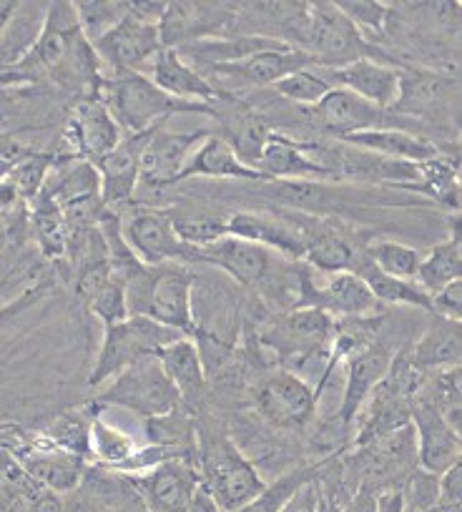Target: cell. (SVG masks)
I'll return each mask as SVG.
<instances>
[{"label": "cell", "mask_w": 462, "mask_h": 512, "mask_svg": "<svg viewBox=\"0 0 462 512\" xmlns=\"http://www.w3.org/2000/svg\"><path fill=\"white\" fill-rule=\"evenodd\" d=\"M98 96L119 121L126 136L144 134L149 128L169 123L176 113H206L216 118V103L181 101L161 91L144 73H106Z\"/></svg>", "instance_id": "1"}, {"label": "cell", "mask_w": 462, "mask_h": 512, "mask_svg": "<svg viewBox=\"0 0 462 512\" xmlns=\"http://www.w3.org/2000/svg\"><path fill=\"white\" fill-rule=\"evenodd\" d=\"M342 470L344 487L355 492L367 490L382 495L390 490H402L410 475L420 470V442L415 425H405L370 445L352 447L344 455Z\"/></svg>", "instance_id": "2"}, {"label": "cell", "mask_w": 462, "mask_h": 512, "mask_svg": "<svg viewBox=\"0 0 462 512\" xmlns=\"http://www.w3.org/2000/svg\"><path fill=\"white\" fill-rule=\"evenodd\" d=\"M199 440V470L221 510L239 512L267 490L257 467L226 437V432L204 430Z\"/></svg>", "instance_id": "3"}, {"label": "cell", "mask_w": 462, "mask_h": 512, "mask_svg": "<svg viewBox=\"0 0 462 512\" xmlns=\"http://www.w3.org/2000/svg\"><path fill=\"white\" fill-rule=\"evenodd\" d=\"M299 48L312 53L317 66L324 68H344L355 61H362V58L395 63L339 11L337 3H329V0L309 3L307 23H304V36Z\"/></svg>", "instance_id": "4"}, {"label": "cell", "mask_w": 462, "mask_h": 512, "mask_svg": "<svg viewBox=\"0 0 462 512\" xmlns=\"http://www.w3.org/2000/svg\"><path fill=\"white\" fill-rule=\"evenodd\" d=\"M83 41H86V33L78 21L76 3H51L41 38L21 61L13 66H3V83L6 88H11L16 83L41 81L46 76L58 81L66 63L71 61Z\"/></svg>", "instance_id": "5"}, {"label": "cell", "mask_w": 462, "mask_h": 512, "mask_svg": "<svg viewBox=\"0 0 462 512\" xmlns=\"http://www.w3.org/2000/svg\"><path fill=\"white\" fill-rule=\"evenodd\" d=\"M181 337H186V334L164 327V324L146 317V314H136V317H129L126 322L106 327L103 344L96 354L88 384L98 387L103 382H113L129 367L149 357H156L161 349L169 347L171 342Z\"/></svg>", "instance_id": "6"}, {"label": "cell", "mask_w": 462, "mask_h": 512, "mask_svg": "<svg viewBox=\"0 0 462 512\" xmlns=\"http://www.w3.org/2000/svg\"><path fill=\"white\" fill-rule=\"evenodd\" d=\"M184 405V397L166 374L159 354L126 369L124 374L108 382L96 400V407H124L144 420L174 415Z\"/></svg>", "instance_id": "7"}, {"label": "cell", "mask_w": 462, "mask_h": 512, "mask_svg": "<svg viewBox=\"0 0 462 512\" xmlns=\"http://www.w3.org/2000/svg\"><path fill=\"white\" fill-rule=\"evenodd\" d=\"M319 392L297 372H277L254 387V410L274 430L299 432L314 420Z\"/></svg>", "instance_id": "8"}, {"label": "cell", "mask_w": 462, "mask_h": 512, "mask_svg": "<svg viewBox=\"0 0 462 512\" xmlns=\"http://www.w3.org/2000/svg\"><path fill=\"white\" fill-rule=\"evenodd\" d=\"M309 116L322 131L347 139V136L365 134V131H382V128H405L412 118L400 111H387L365 101L350 88H334L332 93L322 98L314 108H309ZM410 131V128H405Z\"/></svg>", "instance_id": "9"}, {"label": "cell", "mask_w": 462, "mask_h": 512, "mask_svg": "<svg viewBox=\"0 0 462 512\" xmlns=\"http://www.w3.org/2000/svg\"><path fill=\"white\" fill-rule=\"evenodd\" d=\"M124 239L146 267L164 264H199V249L179 236L169 211L141 209L124 224Z\"/></svg>", "instance_id": "10"}, {"label": "cell", "mask_w": 462, "mask_h": 512, "mask_svg": "<svg viewBox=\"0 0 462 512\" xmlns=\"http://www.w3.org/2000/svg\"><path fill=\"white\" fill-rule=\"evenodd\" d=\"M108 73H151L156 58L164 51L161 26L146 23L131 13L124 23L93 43Z\"/></svg>", "instance_id": "11"}, {"label": "cell", "mask_w": 462, "mask_h": 512, "mask_svg": "<svg viewBox=\"0 0 462 512\" xmlns=\"http://www.w3.org/2000/svg\"><path fill=\"white\" fill-rule=\"evenodd\" d=\"M397 354L392 352L390 344L375 342L370 347L360 349L347 359V379H344V395L339 402V410L334 412V425L339 435L350 432L360 420L362 410L370 402L372 392L380 387L382 379L390 372Z\"/></svg>", "instance_id": "12"}, {"label": "cell", "mask_w": 462, "mask_h": 512, "mask_svg": "<svg viewBox=\"0 0 462 512\" xmlns=\"http://www.w3.org/2000/svg\"><path fill=\"white\" fill-rule=\"evenodd\" d=\"M63 136L71 144L73 159L88 161L96 169L126 139L124 128L113 118V113L108 111V106L98 93L96 96H83V101H78L71 118H68V128Z\"/></svg>", "instance_id": "13"}, {"label": "cell", "mask_w": 462, "mask_h": 512, "mask_svg": "<svg viewBox=\"0 0 462 512\" xmlns=\"http://www.w3.org/2000/svg\"><path fill=\"white\" fill-rule=\"evenodd\" d=\"M244 6L234 3H169V13L161 21L166 48H184L206 38H226L234 33V23Z\"/></svg>", "instance_id": "14"}, {"label": "cell", "mask_w": 462, "mask_h": 512, "mask_svg": "<svg viewBox=\"0 0 462 512\" xmlns=\"http://www.w3.org/2000/svg\"><path fill=\"white\" fill-rule=\"evenodd\" d=\"M377 297L370 284L355 272H342L327 277V282L317 284L309 269L302 277V304L299 309H322L334 319L370 317L377 309Z\"/></svg>", "instance_id": "15"}, {"label": "cell", "mask_w": 462, "mask_h": 512, "mask_svg": "<svg viewBox=\"0 0 462 512\" xmlns=\"http://www.w3.org/2000/svg\"><path fill=\"white\" fill-rule=\"evenodd\" d=\"M129 482L154 512H186L204 475L189 460H166L146 472H131Z\"/></svg>", "instance_id": "16"}, {"label": "cell", "mask_w": 462, "mask_h": 512, "mask_svg": "<svg viewBox=\"0 0 462 512\" xmlns=\"http://www.w3.org/2000/svg\"><path fill=\"white\" fill-rule=\"evenodd\" d=\"M412 425H415L417 442H420V467L435 472V475H445L462 455V437L447 422L445 412L432 400L425 384L415 395Z\"/></svg>", "instance_id": "17"}, {"label": "cell", "mask_w": 462, "mask_h": 512, "mask_svg": "<svg viewBox=\"0 0 462 512\" xmlns=\"http://www.w3.org/2000/svg\"><path fill=\"white\" fill-rule=\"evenodd\" d=\"M277 256L267 246L226 234L224 239L199 249V264L219 269L242 289H262L274 272Z\"/></svg>", "instance_id": "18"}, {"label": "cell", "mask_w": 462, "mask_h": 512, "mask_svg": "<svg viewBox=\"0 0 462 512\" xmlns=\"http://www.w3.org/2000/svg\"><path fill=\"white\" fill-rule=\"evenodd\" d=\"M196 274L186 264H164L156 267L154 289H151L146 317L156 319L164 327L181 334H196L194 314Z\"/></svg>", "instance_id": "19"}, {"label": "cell", "mask_w": 462, "mask_h": 512, "mask_svg": "<svg viewBox=\"0 0 462 512\" xmlns=\"http://www.w3.org/2000/svg\"><path fill=\"white\" fill-rule=\"evenodd\" d=\"M206 128H191V131H169L161 126L149 141L141 166V186L146 189H166L179 181V174L194 151L209 139Z\"/></svg>", "instance_id": "20"}, {"label": "cell", "mask_w": 462, "mask_h": 512, "mask_svg": "<svg viewBox=\"0 0 462 512\" xmlns=\"http://www.w3.org/2000/svg\"><path fill=\"white\" fill-rule=\"evenodd\" d=\"M229 234L267 246L274 254L292 259V262L307 256V236L289 209H279L277 214L237 211L229 216Z\"/></svg>", "instance_id": "21"}, {"label": "cell", "mask_w": 462, "mask_h": 512, "mask_svg": "<svg viewBox=\"0 0 462 512\" xmlns=\"http://www.w3.org/2000/svg\"><path fill=\"white\" fill-rule=\"evenodd\" d=\"M161 126H166V123H161ZM161 126L149 128L144 134L126 136V139L98 164L103 184L101 196L108 211L134 201L136 191L141 189V166H144L146 146H149V141L154 139V134Z\"/></svg>", "instance_id": "22"}, {"label": "cell", "mask_w": 462, "mask_h": 512, "mask_svg": "<svg viewBox=\"0 0 462 512\" xmlns=\"http://www.w3.org/2000/svg\"><path fill=\"white\" fill-rule=\"evenodd\" d=\"M18 457L23 470L28 472L33 482L41 490L48 492H71L76 490L81 482L83 470H86V457L73 455V452L61 450L53 442L36 440L33 445L21 447V450L11 452Z\"/></svg>", "instance_id": "23"}, {"label": "cell", "mask_w": 462, "mask_h": 512, "mask_svg": "<svg viewBox=\"0 0 462 512\" xmlns=\"http://www.w3.org/2000/svg\"><path fill=\"white\" fill-rule=\"evenodd\" d=\"M317 66V61L312 58V53H307L304 48L292 46L282 48V51H264L257 53L252 58H244L237 63H224V66L209 68V73L221 78H229V81L247 83V86H277L279 81L289 78L292 73L304 71V68Z\"/></svg>", "instance_id": "24"}, {"label": "cell", "mask_w": 462, "mask_h": 512, "mask_svg": "<svg viewBox=\"0 0 462 512\" xmlns=\"http://www.w3.org/2000/svg\"><path fill=\"white\" fill-rule=\"evenodd\" d=\"M402 78H405L402 68L392 66V63L372 61V58H362L350 66L337 68L339 86L350 88L365 101L387 108V111H395L397 103H400Z\"/></svg>", "instance_id": "25"}, {"label": "cell", "mask_w": 462, "mask_h": 512, "mask_svg": "<svg viewBox=\"0 0 462 512\" xmlns=\"http://www.w3.org/2000/svg\"><path fill=\"white\" fill-rule=\"evenodd\" d=\"M292 48L289 43L277 41V38L262 36V33H231L226 38H206V41L189 43L184 48H176L186 61L196 63L201 68L224 66V63H237L244 58H252L264 51H282Z\"/></svg>", "instance_id": "26"}, {"label": "cell", "mask_w": 462, "mask_h": 512, "mask_svg": "<svg viewBox=\"0 0 462 512\" xmlns=\"http://www.w3.org/2000/svg\"><path fill=\"white\" fill-rule=\"evenodd\" d=\"M151 81L166 91L169 96L181 98V101L194 103H216L224 93L216 91L214 83L204 78V73L196 71L176 48H164L151 68Z\"/></svg>", "instance_id": "27"}, {"label": "cell", "mask_w": 462, "mask_h": 512, "mask_svg": "<svg viewBox=\"0 0 462 512\" xmlns=\"http://www.w3.org/2000/svg\"><path fill=\"white\" fill-rule=\"evenodd\" d=\"M410 357L420 372H445L462 364V322L435 312L430 327L410 347Z\"/></svg>", "instance_id": "28"}, {"label": "cell", "mask_w": 462, "mask_h": 512, "mask_svg": "<svg viewBox=\"0 0 462 512\" xmlns=\"http://www.w3.org/2000/svg\"><path fill=\"white\" fill-rule=\"evenodd\" d=\"M186 179H239L264 181V184H267L262 171L244 164V161L239 159L237 151H234V146L219 134H211L209 139L194 151L189 164H186L184 171L179 174V181ZM179 181H176V184H179Z\"/></svg>", "instance_id": "29"}, {"label": "cell", "mask_w": 462, "mask_h": 512, "mask_svg": "<svg viewBox=\"0 0 462 512\" xmlns=\"http://www.w3.org/2000/svg\"><path fill=\"white\" fill-rule=\"evenodd\" d=\"M257 169L267 181H324L329 184V174L307 154L304 141L282 134H272Z\"/></svg>", "instance_id": "30"}, {"label": "cell", "mask_w": 462, "mask_h": 512, "mask_svg": "<svg viewBox=\"0 0 462 512\" xmlns=\"http://www.w3.org/2000/svg\"><path fill=\"white\" fill-rule=\"evenodd\" d=\"M347 144L357 146V149L372 151L385 159L395 161H410V164H427L432 159H440V149L432 144L425 136L415 134V131H405V128H382V131H365V134L347 136Z\"/></svg>", "instance_id": "31"}, {"label": "cell", "mask_w": 462, "mask_h": 512, "mask_svg": "<svg viewBox=\"0 0 462 512\" xmlns=\"http://www.w3.org/2000/svg\"><path fill=\"white\" fill-rule=\"evenodd\" d=\"M159 359L171 382L176 384V390L184 397V405L199 400L206 387V374H209L199 344L191 337H181L171 342L169 347L161 349Z\"/></svg>", "instance_id": "32"}, {"label": "cell", "mask_w": 462, "mask_h": 512, "mask_svg": "<svg viewBox=\"0 0 462 512\" xmlns=\"http://www.w3.org/2000/svg\"><path fill=\"white\" fill-rule=\"evenodd\" d=\"M452 98V83L432 71H405L402 78V96L395 111L405 116H435L447 108Z\"/></svg>", "instance_id": "33"}, {"label": "cell", "mask_w": 462, "mask_h": 512, "mask_svg": "<svg viewBox=\"0 0 462 512\" xmlns=\"http://www.w3.org/2000/svg\"><path fill=\"white\" fill-rule=\"evenodd\" d=\"M362 279L370 284L372 294L377 297V302L382 304H400V307H415L422 312H435V297L422 287L420 282H410V279H397L390 274L380 272V269L372 264L370 254H367L365 264L360 267Z\"/></svg>", "instance_id": "34"}, {"label": "cell", "mask_w": 462, "mask_h": 512, "mask_svg": "<svg viewBox=\"0 0 462 512\" xmlns=\"http://www.w3.org/2000/svg\"><path fill=\"white\" fill-rule=\"evenodd\" d=\"M327 462H329V457L322 462H312V465H302V467H294V470L284 472V475H279L277 480L269 482L267 490H264L257 500H252L247 507H242L239 512H282L284 507L292 502V497L297 495V492L302 490L307 482L322 477V472L327 470Z\"/></svg>", "instance_id": "35"}, {"label": "cell", "mask_w": 462, "mask_h": 512, "mask_svg": "<svg viewBox=\"0 0 462 512\" xmlns=\"http://www.w3.org/2000/svg\"><path fill=\"white\" fill-rule=\"evenodd\" d=\"M334 88H339L337 68L312 66L304 68V71L292 73V76L284 78V81H279L277 86H274V91L282 98H287V101L314 108L327 93H332Z\"/></svg>", "instance_id": "36"}, {"label": "cell", "mask_w": 462, "mask_h": 512, "mask_svg": "<svg viewBox=\"0 0 462 512\" xmlns=\"http://www.w3.org/2000/svg\"><path fill=\"white\" fill-rule=\"evenodd\" d=\"M460 279H462V254L455 246V241L447 239L432 246V249L425 254V262H422L417 282H420L432 297H437V294H442L447 287L460 282Z\"/></svg>", "instance_id": "37"}, {"label": "cell", "mask_w": 462, "mask_h": 512, "mask_svg": "<svg viewBox=\"0 0 462 512\" xmlns=\"http://www.w3.org/2000/svg\"><path fill=\"white\" fill-rule=\"evenodd\" d=\"M367 254L380 272L397 279H410V282H417L422 262H425L422 251L395 239H372L367 246Z\"/></svg>", "instance_id": "38"}, {"label": "cell", "mask_w": 462, "mask_h": 512, "mask_svg": "<svg viewBox=\"0 0 462 512\" xmlns=\"http://www.w3.org/2000/svg\"><path fill=\"white\" fill-rule=\"evenodd\" d=\"M78 21L91 43L111 33L113 28L131 16V3L126 0H78Z\"/></svg>", "instance_id": "39"}, {"label": "cell", "mask_w": 462, "mask_h": 512, "mask_svg": "<svg viewBox=\"0 0 462 512\" xmlns=\"http://www.w3.org/2000/svg\"><path fill=\"white\" fill-rule=\"evenodd\" d=\"M91 450L93 457L113 467L129 465L136 457V442L134 437L121 432L119 427L108 425L106 420L93 415L91 422Z\"/></svg>", "instance_id": "40"}, {"label": "cell", "mask_w": 462, "mask_h": 512, "mask_svg": "<svg viewBox=\"0 0 462 512\" xmlns=\"http://www.w3.org/2000/svg\"><path fill=\"white\" fill-rule=\"evenodd\" d=\"M174 216V214H171ZM176 231L186 244L204 249V246L214 244V241L224 239L229 234V216H216V214H186L174 216Z\"/></svg>", "instance_id": "41"}, {"label": "cell", "mask_w": 462, "mask_h": 512, "mask_svg": "<svg viewBox=\"0 0 462 512\" xmlns=\"http://www.w3.org/2000/svg\"><path fill=\"white\" fill-rule=\"evenodd\" d=\"M442 482L440 475L430 470H415L410 480L402 485V500H405V512H432L440 505Z\"/></svg>", "instance_id": "42"}, {"label": "cell", "mask_w": 462, "mask_h": 512, "mask_svg": "<svg viewBox=\"0 0 462 512\" xmlns=\"http://www.w3.org/2000/svg\"><path fill=\"white\" fill-rule=\"evenodd\" d=\"M337 6L370 41L385 33L387 16H390V6L387 3H377V0H342Z\"/></svg>", "instance_id": "43"}, {"label": "cell", "mask_w": 462, "mask_h": 512, "mask_svg": "<svg viewBox=\"0 0 462 512\" xmlns=\"http://www.w3.org/2000/svg\"><path fill=\"white\" fill-rule=\"evenodd\" d=\"M88 312L96 314L106 327L126 322V319L131 317V309H129V299H126L124 284L113 279V282L108 284L98 297H93V302L88 304Z\"/></svg>", "instance_id": "44"}, {"label": "cell", "mask_w": 462, "mask_h": 512, "mask_svg": "<svg viewBox=\"0 0 462 512\" xmlns=\"http://www.w3.org/2000/svg\"><path fill=\"white\" fill-rule=\"evenodd\" d=\"M440 482H442L440 505L462 512V455L457 457V462L445 472V475H440Z\"/></svg>", "instance_id": "45"}, {"label": "cell", "mask_w": 462, "mask_h": 512, "mask_svg": "<svg viewBox=\"0 0 462 512\" xmlns=\"http://www.w3.org/2000/svg\"><path fill=\"white\" fill-rule=\"evenodd\" d=\"M319 500H322V485L317 477V480L307 482L282 512H319Z\"/></svg>", "instance_id": "46"}, {"label": "cell", "mask_w": 462, "mask_h": 512, "mask_svg": "<svg viewBox=\"0 0 462 512\" xmlns=\"http://www.w3.org/2000/svg\"><path fill=\"white\" fill-rule=\"evenodd\" d=\"M435 312L462 322V279L435 297Z\"/></svg>", "instance_id": "47"}, {"label": "cell", "mask_w": 462, "mask_h": 512, "mask_svg": "<svg viewBox=\"0 0 462 512\" xmlns=\"http://www.w3.org/2000/svg\"><path fill=\"white\" fill-rule=\"evenodd\" d=\"M377 502H380V495L360 490L350 497L347 505H344V512H377Z\"/></svg>", "instance_id": "48"}, {"label": "cell", "mask_w": 462, "mask_h": 512, "mask_svg": "<svg viewBox=\"0 0 462 512\" xmlns=\"http://www.w3.org/2000/svg\"><path fill=\"white\" fill-rule=\"evenodd\" d=\"M186 512H224V510H221L216 497L209 492V487L201 485L199 492L194 495V500H191L189 507H186Z\"/></svg>", "instance_id": "49"}, {"label": "cell", "mask_w": 462, "mask_h": 512, "mask_svg": "<svg viewBox=\"0 0 462 512\" xmlns=\"http://www.w3.org/2000/svg\"><path fill=\"white\" fill-rule=\"evenodd\" d=\"M319 485H322V500H319V512H344V505H347V500H344V497L339 495L337 490H332V487L324 485L322 477H319Z\"/></svg>", "instance_id": "50"}, {"label": "cell", "mask_w": 462, "mask_h": 512, "mask_svg": "<svg viewBox=\"0 0 462 512\" xmlns=\"http://www.w3.org/2000/svg\"><path fill=\"white\" fill-rule=\"evenodd\" d=\"M377 512H405V500H402V490L382 492L380 502H377Z\"/></svg>", "instance_id": "51"}, {"label": "cell", "mask_w": 462, "mask_h": 512, "mask_svg": "<svg viewBox=\"0 0 462 512\" xmlns=\"http://www.w3.org/2000/svg\"><path fill=\"white\" fill-rule=\"evenodd\" d=\"M450 239L455 241V246L462 254V211H457V214L450 216Z\"/></svg>", "instance_id": "52"}]
</instances>
